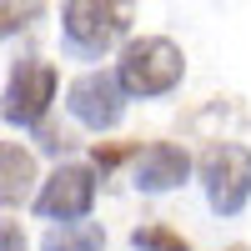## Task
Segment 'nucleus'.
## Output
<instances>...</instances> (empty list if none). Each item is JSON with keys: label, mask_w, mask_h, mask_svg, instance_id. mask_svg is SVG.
<instances>
[{"label": "nucleus", "mask_w": 251, "mask_h": 251, "mask_svg": "<svg viewBox=\"0 0 251 251\" xmlns=\"http://www.w3.org/2000/svg\"><path fill=\"white\" fill-rule=\"evenodd\" d=\"M121 86L126 96H141V100H151V96H171L181 86V75H186V55L176 40H166V35H141L131 40V46L121 50Z\"/></svg>", "instance_id": "nucleus-1"}, {"label": "nucleus", "mask_w": 251, "mask_h": 251, "mask_svg": "<svg viewBox=\"0 0 251 251\" xmlns=\"http://www.w3.org/2000/svg\"><path fill=\"white\" fill-rule=\"evenodd\" d=\"M201 186L216 216H241L251 201V151L236 141H216L201 151Z\"/></svg>", "instance_id": "nucleus-2"}, {"label": "nucleus", "mask_w": 251, "mask_h": 251, "mask_svg": "<svg viewBox=\"0 0 251 251\" xmlns=\"http://www.w3.org/2000/svg\"><path fill=\"white\" fill-rule=\"evenodd\" d=\"M126 25H131V15L121 5H100V0H71L60 10V35L75 55H100V50L121 46Z\"/></svg>", "instance_id": "nucleus-3"}, {"label": "nucleus", "mask_w": 251, "mask_h": 251, "mask_svg": "<svg viewBox=\"0 0 251 251\" xmlns=\"http://www.w3.org/2000/svg\"><path fill=\"white\" fill-rule=\"evenodd\" d=\"M66 111L80 126H91V131H116L121 116H126V86H121V75H111V71L75 75L71 91H66Z\"/></svg>", "instance_id": "nucleus-4"}, {"label": "nucleus", "mask_w": 251, "mask_h": 251, "mask_svg": "<svg viewBox=\"0 0 251 251\" xmlns=\"http://www.w3.org/2000/svg\"><path fill=\"white\" fill-rule=\"evenodd\" d=\"M91 206H96V171L91 166H55L50 181L35 191V211L46 221H60V226L86 221Z\"/></svg>", "instance_id": "nucleus-5"}, {"label": "nucleus", "mask_w": 251, "mask_h": 251, "mask_svg": "<svg viewBox=\"0 0 251 251\" xmlns=\"http://www.w3.org/2000/svg\"><path fill=\"white\" fill-rule=\"evenodd\" d=\"M55 100V66L50 60H20L5 80V121L10 126H40Z\"/></svg>", "instance_id": "nucleus-6"}, {"label": "nucleus", "mask_w": 251, "mask_h": 251, "mask_svg": "<svg viewBox=\"0 0 251 251\" xmlns=\"http://www.w3.org/2000/svg\"><path fill=\"white\" fill-rule=\"evenodd\" d=\"M186 176H191V156H186L181 146H171V141L146 146V151L136 156V166H131V186H136V191H146V196L176 191Z\"/></svg>", "instance_id": "nucleus-7"}, {"label": "nucleus", "mask_w": 251, "mask_h": 251, "mask_svg": "<svg viewBox=\"0 0 251 251\" xmlns=\"http://www.w3.org/2000/svg\"><path fill=\"white\" fill-rule=\"evenodd\" d=\"M40 251H106V236L96 231L91 221H75V226H50Z\"/></svg>", "instance_id": "nucleus-8"}, {"label": "nucleus", "mask_w": 251, "mask_h": 251, "mask_svg": "<svg viewBox=\"0 0 251 251\" xmlns=\"http://www.w3.org/2000/svg\"><path fill=\"white\" fill-rule=\"evenodd\" d=\"M5 181H0V196H5V206H15V201H25V191H30V176H35V166H30V156L20 151V146H5Z\"/></svg>", "instance_id": "nucleus-9"}, {"label": "nucleus", "mask_w": 251, "mask_h": 251, "mask_svg": "<svg viewBox=\"0 0 251 251\" xmlns=\"http://www.w3.org/2000/svg\"><path fill=\"white\" fill-rule=\"evenodd\" d=\"M131 246L136 251H191L176 231H166V226H141V231H131Z\"/></svg>", "instance_id": "nucleus-10"}, {"label": "nucleus", "mask_w": 251, "mask_h": 251, "mask_svg": "<svg viewBox=\"0 0 251 251\" xmlns=\"http://www.w3.org/2000/svg\"><path fill=\"white\" fill-rule=\"evenodd\" d=\"M0 251H25V241H20V226L5 221V231H0Z\"/></svg>", "instance_id": "nucleus-11"}, {"label": "nucleus", "mask_w": 251, "mask_h": 251, "mask_svg": "<svg viewBox=\"0 0 251 251\" xmlns=\"http://www.w3.org/2000/svg\"><path fill=\"white\" fill-rule=\"evenodd\" d=\"M231 251H246V246H231Z\"/></svg>", "instance_id": "nucleus-12"}]
</instances>
